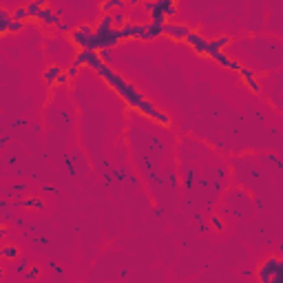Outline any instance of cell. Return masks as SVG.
Instances as JSON below:
<instances>
[{"mask_svg":"<svg viewBox=\"0 0 283 283\" xmlns=\"http://www.w3.org/2000/svg\"><path fill=\"white\" fill-rule=\"evenodd\" d=\"M55 29H58L60 33H66V36H69V33L73 31V29H71V25H69V22H66V20H62V22H60V25L55 27Z\"/></svg>","mask_w":283,"mask_h":283,"instance_id":"obj_27","label":"cell"},{"mask_svg":"<svg viewBox=\"0 0 283 283\" xmlns=\"http://www.w3.org/2000/svg\"><path fill=\"white\" fill-rule=\"evenodd\" d=\"M69 82H71V77H69V73H66V71H64V73L58 77V82H55V86H66V84H69Z\"/></svg>","mask_w":283,"mask_h":283,"instance_id":"obj_28","label":"cell"},{"mask_svg":"<svg viewBox=\"0 0 283 283\" xmlns=\"http://www.w3.org/2000/svg\"><path fill=\"white\" fill-rule=\"evenodd\" d=\"M0 257H3V261H18V246H7L0 248Z\"/></svg>","mask_w":283,"mask_h":283,"instance_id":"obj_17","label":"cell"},{"mask_svg":"<svg viewBox=\"0 0 283 283\" xmlns=\"http://www.w3.org/2000/svg\"><path fill=\"white\" fill-rule=\"evenodd\" d=\"M120 9H129V5L122 3V0H107V3L100 5V11H102V14H109V16L120 11Z\"/></svg>","mask_w":283,"mask_h":283,"instance_id":"obj_14","label":"cell"},{"mask_svg":"<svg viewBox=\"0 0 283 283\" xmlns=\"http://www.w3.org/2000/svg\"><path fill=\"white\" fill-rule=\"evenodd\" d=\"M193 29L188 25H184V22H166L164 25V36H168L170 40H177V42H184L188 38V33H191Z\"/></svg>","mask_w":283,"mask_h":283,"instance_id":"obj_5","label":"cell"},{"mask_svg":"<svg viewBox=\"0 0 283 283\" xmlns=\"http://www.w3.org/2000/svg\"><path fill=\"white\" fill-rule=\"evenodd\" d=\"M88 58H91V49H84V51H77L75 53V58H73V62L71 64H75V66H86L88 64Z\"/></svg>","mask_w":283,"mask_h":283,"instance_id":"obj_20","label":"cell"},{"mask_svg":"<svg viewBox=\"0 0 283 283\" xmlns=\"http://www.w3.org/2000/svg\"><path fill=\"white\" fill-rule=\"evenodd\" d=\"M11 22H14L11 11L5 9V7H0V36H7V29H9Z\"/></svg>","mask_w":283,"mask_h":283,"instance_id":"obj_15","label":"cell"},{"mask_svg":"<svg viewBox=\"0 0 283 283\" xmlns=\"http://www.w3.org/2000/svg\"><path fill=\"white\" fill-rule=\"evenodd\" d=\"M210 226H213V228L217 230V232H221V230L226 228V226H224V219H221L219 215H213V217H210Z\"/></svg>","mask_w":283,"mask_h":283,"instance_id":"obj_23","label":"cell"},{"mask_svg":"<svg viewBox=\"0 0 283 283\" xmlns=\"http://www.w3.org/2000/svg\"><path fill=\"white\" fill-rule=\"evenodd\" d=\"M122 40L120 29L113 25V16L100 14L96 22V38H93V51H111L113 47H118Z\"/></svg>","mask_w":283,"mask_h":283,"instance_id":"obj_2","label":"cell"},{"mask_svg":"<svg viewBox=\"0 0 283 283\" xmlns=\"http://www.w3.org/2000/svg\"><path fill=\"white\" fill-rule=\"evenodd\" d=\"M159 36H164V27L153 25V22H140V25H137L135 36H133V40L151 42V40H155V38H159Z\"/></svg>","mask_w":283,"mask_h":283,"instance_id":"obj_4","label":"cell"},{"mask_svg":"<svg viewBox=\"0 0 283 283\" xmlns=\"http://www.w3.org/2000/svg\"><path fill=\"white\" fill-rule=\"evenodd\" d=\"M66 69H62L60 64H49L47 69L42 71V80H44V84H47L49 88H55V82H58V77L64 73Z\"/></svg>","mask_w":283,"mask_h":283,"instance_id":"obj_11","label":"cell"},{"mask_svg":"<svg viewBox=\"0 0 283 283\" xmlns=\"http://www.w3.org/2000/svg\"><path fill=\"white\" fill-rule=\"evenodd\" d=\"M96 73L100 75V80H102L109 88H113L115 96L124 100V104L129 109H135L137 113H142L144 118L157 122V124L164 126V129H168V126L173 124V120H170V115L166 113V111H162L159 107H155V104L146 96H144L140 88H137L135 84H131V82L126 80L124 75H120L118 71H113L109 64H100L96 69Z\"/></svg>","mask_w":283,"mask_h":283,"instance_id":"obj_1","label":"cell"},{"mask_svg":"<svg viewBox=\"0 0 283 283\" xmlns=\"http://www.w3.org/2000/svg\"><path fill=\"white\" fill-rule=\"evenodd\" d=\"M16 263H18V265H16V270H18V272H22V274H25L27 270L31 268V265H29V261H27L25 257H20V259H18V261H16Z\"/></svg>","mask_w":283,"mask_h":283,"instance_id":"obj_24","label":"cell"},{"mask_svg":"<svg viewBox=\"0 0 283 283\" xmlns=\"http://www.w3.org/2000/svg\"><path fill=\"white\" fill-rule=\"evenodd\" d=\"M25 276L27 279H38V276H40V268H38V265H31V268L25 272Z\"/></svg>","mask_w":283,"mask_h":283,"instance_id":"obj_25","label":"cell"},{"mask_svg":"<svg viewBox=\"0 0 283 283\" xmlns=\"http://www.w3.org/2000/svg\"><path fill=\"white\" fill-rule=\"evenodd\" d=\"M268 283H283V259L279 261V265H276V270H274V274L270 276Z\"/></svg>","mask_w":283,"mask_h":283,"instance_id":"obj_21","label":"cell"},{"mask_svg":"<svg viewBox=\"0 0 283 283\" xmlns=\"http://www.w3.org/2000/svg\"><path fill=\"white\" fill-rule=\"evenodd\" d=\"M60 14H62V11H55L51 5H47V7L42 9V14H40V25L42 27H58L60 22H62V18H60Z\"/></svg>","mask_w":283,"mask_h":283,"instance_id":"obj_10","label":"cell"},{"mask_svg":"<svg viewBox=\"0 0 283 283\" xmlns=\"http://www.w3.org/2000/svg\"><path fill=\"white\" fill-rule=\"evenodd\" d=\"M14 206L16 208H38V210H44V202L40 197H27V199H16Z\"/></svg>","mask_w":283,"mask_h":283,"instance_id":"obj_12","label":"cell"},{"mask_svg":"<svg viewBox=\"0 0 283 283\" xmlns=\"http://www.w3.org/2000/svg\"><path fill=\"white\" fill-rule=\"evenodd\" d=\"M100 58H102V62H104V64H109V66H111V60H113V53H111V51H100Z\"/></svg>","mask_w":283,"mask_h":283,"instance_id":"obj_30","label":"cell"},{"mask_svg":"<svg viewBox=\"0 0 283 283\" xmlns=\"http://www.w3.org/2000/svg\"><path fill=\"white\" fill-rule=\"evenodd\" d=\"M281 259L279 257H265L261 263H259V268H257V281L259 283H268L270 281V276L274 274V270H276V265H279Z\"/></svg>","mask_w":283,"mask_h":283,"instance_id":"obj_7","label":"cell"},{"mask_svg":"<svg viewBox=\"0 0 283 283\" xmlns=\"http://www.w3.org/2000/svg\"><path fill=\"white\" fill-rule=\"evenodd\" d=\"M22 27H25V22H11V25H9V29H7V36H9V33H18V31H22Z\"/></svg>","mask_w":283,"mask_h":283,"instance_id":"obj_26","label":"cell"},{"mask_svg":"<svg viewBox=\"0 0 283 283\" xmlns=\"http://www.w3.org/2000/svg\"><path fill=\"white\" fill-rule=\"evenodd\" d=\"M188 47L193 49L197 55H206V49H208V38L204 36L202 31H197V29H193L191 33H188V38L184 40Z\"/></svg>","mask_w":283,"mask_h":283,"instance_id":"obj_8","label":"cell"},{"mask_svg":"<svg viewBox=\"0 0 283 283\" xmlns=\"http://www.w3.org/2000/svg\"><path fill=\"white\" fill-rule=\"evenodd\" d=\"M217 64L219 66H224V69H230V71H237V73H239V69H241V62H237V60H232V58H228V55L226 53H221L219 58H217Z\"/></svg>","mask_w":283,"mask_h":283,"instance_id":"obj_16","label":"cell"},{"mask_svg":"<svg viewBox=\"0 0 283 283\" xmlns=\"http://www.w3.org/2000/svg\"><path fill=\"white\" fill-rule=\"evenodd\" d=\"M11 193H27V184L25 181H20V184L7 188V191H5V197H11Z\"/></svg>","mask_w":283,"mask_h":283,"instance_id":"obj_22","label":"cell"},{"mask_svg":"<svg viewBox=\"0 0 283 283\" xmlns=\"http://www.w3.org/2000/svg\"><path fill=\"white\" fill-rule=\"evenodd\" d=\"M93 38H96V27L91 25H77L69 33V42L77 47V51H84V49L93 51Z\"/></svg>","mask_w":283,"mask_h":283,"instance_id":"obj_3","label":"cell"},{"mask_svg":"<svg viewBox=\"0 0 283 283\" xmlns=\"http://www.w3.org/2000/svg\"><path fill=\"white\" fill-rule=\"evenodd\" d=\"M11 16H14L16 22H29V11H27V5H18L16 9H11Z\"/></svg>","mask_w":283,"mask_h":283,"instance_id":"obj_19","label":"cell"},{"mask_svg":"<svg viewBox=\"0 0 283 283\" xmlns=\"http://www.w3.org/2000/svg\"><path fill=\"white\" fill-rule=\"evenodd\" d=\"M230 44V36H226V33H221V36H215L213 40H208V49H206V58L215 60L217 62V58L221 53H224V49Z\"/></svg>","mask_w":283,"mask_h":283,"instance_id":"obj_6","label":"cell"},{"mask_svg":"<svg viewBox=\"0 0 283 283\" xmlns=\"http://www.w3.org/2000/svg\"><path fill=\"white\" fill-rule=\"evenodd\" d=\"M135 31H137V22H133L129 20L124 27L120 29V36H122V40H133V36H135Z\"/></svg>","mask_w":283,"mask_h":283,"instance_id":"obj_18","label":"cell"},{"mask_svg":"<svg viewBox=\"0 0 283 283\" xmlns=\"http://www.w3.org/2000/svg\"><path fill=\"white\" fill-rule=\"evenodd\" d=\"M239 77H241L243 84L250 88L252 93L261 91V84H259V80H257V73H254V69H250V66H241V69H239Z\"/></svg>","mask_w":283,"mask_h":283,"instance_id":"obj_9","label":"cell"},{"mask_svg":"<svg viewBox=\"0 0 283 283\" xmlns=\"http://www.w3.org/2000/svg\"><path fill=\"white\" fill-rule=\"evenodd\" d=\"M51 270H55V272H58V274H62V268H60L58 263H51Z\"/></svg>","mask_w":283,"mask_h":283,"instance_id":"obj_31","label":"cell"},{"mask_svg":"<svg viewBox=\"0 0 283 283\" xmlns=\"http://www.w3.org/2000/svg\"><path fill=\"white\" fill-rule=\"evenodd\" d=\"M66 73H69V77L71 80H75L77 75H80V66H75V64H71L69 69H66Z\"/></svg>","mask_w":283,"mask_h":283,"instance_id":"obj_29","label":"cell"},{"mask_svg":"<svg viewBox=\"0 0 283 283\" xmlns=\"http://www.w3.org/2000/svg\"><path fill=\"white\" fill-rule=\"evenodd\" d=\"M47 7V3L44 0H33V3H27V11H29V22H36V20H40V14H42V9Z\"/></svg>","mask_w":283,"mask_h":283,"instance_id":"obj_13","label":"cell"}]
</instances>
